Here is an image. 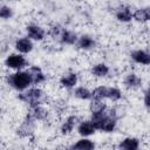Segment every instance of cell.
I'll use <instances>...</instances> for the list:
<instances>
[{
	"mask_svg": "<svg viewBox=\"0 0 150 150\" xmlns=\"http://www.w3.org/2000/svg\"><path fill=\"white\" fill-rule=\"evenodd\" d=\"M13 15V9L9 7V6H6V5H1L0 6V18L1 19H9L12 18Z\"/></svg>",
	"mask_w": 150,
	"mask_h": 150,
	"instance_id": "4316f807",
	"label": "cell"
},
{
	"mask_svg": "<svg viewBox=\"0 0 150 150\" xmlns=\"http://www.w3.org/2000/svg\"><path fill=\"white\" fill-rule=\"evenodd\" d=\"M34 121H35L34 118H32L29 115H27L25 121L16 129V134L20 137H29L34 132Z\"/></svg>",
	"mask_w": 150,
	"mask_h": 150,
	"instance_id": "5b68a950",
	"label": "cell"
},
{
	"mask_svg": "<svg viewBox=\"0 0 150 150\" xmlns=\"http://www.w3.org/2000/svg\"><path fill=\"white\" fill-rule=\"evenodd\" d=\"M27 73L29 74L30 76V80H32V84H39L41 82H43L46 80V76L45 74L42 73L41 68L38 67V66H32L27 69Z\"/></svg>",
	"mask_w": 150,
	"mask_h": 150,
	"instance_id": "ba28073f",
	"label": "cell"
},
{
	"mask_svg": "<svg viewBox=\"0 0 150 150\" xmlns=\"http://www.w3.org/2000/svg\"><path fill=\"white\" fill-rule=\"evenodd\" d=\"M5 63L8 68L15 69V70L19 71L21 68H23L27 64V61L21 54H11V55L7 56Z\"/></svg>",
	"mask_w": 150,
	"mask_h": 150,
	"instance_id": "3957f363",
	"label": "cell"
},
{
	"mask_svg": "<svg viewBox=\"0 0 150 150\" xmlns=\"http://www.w3.org/2000/svg\"><path fill=\"white\" fill-rule=\"evenodd\" d=\"M79 41V38L76 35V33H74L73 30H64L63 35H62V39H61V42L66 43V45H74Z\"/></svg>",
	"mask_w": 150,
	"mask_h": 150,
	"instance_id": "603a6c76",
	"label": "cell"
},
{
	"mask_svg": "<svg viewBox=\"0 0 150 150\" xmlns=\"http://www.w3.org/2000/svg\"><path fill=\"white\" fill-rule=\"evenodd\" d=\"M77 124H80L77 116H75V115L68 116L67 120H66V122L61 125V134H62V135H68V134H70Z\"/></svg>",
	"mask_w": 150,
	"mask_h": 150,
	"instance_id": "8fae6325",
	"label": "cell"
},
{
	"mask_svg": "<svg viewBox=\"0 0 150 150\" xmlns=\"http://www.w3.org/2000/svg\"><path fill=\"white\" fill-rule=\"evenodd\" d=\"M108 88L109 87H105V86H100V87H96L91 94H93V98L94 100H104V98H108Z\"/></svg>",
	"mask_w": 150,
	"mask_h": 150,
	"instance_id": "44dd1931",
	"label": "cell"
},
{
	"mask_svg": "<svg viewBox=\"0 0 150 150\" xmlns=\"http://www.w3.org/2000/svg\"><path fill=\"white\" fill-rule=\"evenodd\" d=\"M8 84H11L14 89H16L19 91H23L32 84V80H30V76L27 73V70H25V71L19 70L8 76Z\"/></svg>",
	"mask_w": 150,
	"mask_h": 150,
	"instance_id": "7a4b0ae2",
	"label": "cell"
},
{
	"mask_svg": "<svg viewBox=\"0 0 150 150\" xmlns=\"http://www.w3.org/2000/svg\"><path fill=\"white\" fill-rule=\"evenodd\" d=\"M77 46L80 49H83V50H90L95 47V41L91 36L89 35H82L79 38V41H77Z\"/></svg>",
	"mask_w": 150,
	"mask_h": 150,
	"instance_id": "ac0fdd59",
	"label": "cell"
},
{
	"mask_svg": "<svg viewBox=\"0 0 150 150\" xmlns=\"http://www.w3.org/2000/svg\"><path fill=\"white\" fill-rule=\"evenodd\" d=\"M120 150H138L139 149V139L136 137H125L118 144Z\"/></svg>",
	"mask_w": 150,
	"mask_h": 150,
	"instance_id": "30bf717a",
	"label": "cell"
},
{
	"mask_svg": "<svg viewBox=\"0 0 150 150\" xmlns=\"http://www.w3.org/2000/svg\"><path fill=\"white\" fill-rule=\"evenodd\" d=\"M131 59L139 64H144V66L150 64V53L143 49H137L131 52Z\"/></svg>",
	"mask_w": 150,
	"mask_h": 150,
	"instance_id": "52a82bcc",
	"label": "cell"
},
{
	"mask_svg": "<svg viewBox=\"0 0 150 150\" xmlns=\"http://www.w3.org/2000/svg\"><path fill=\"white\" fill-rule=\"evenodd\" d=\"M116 19L121 22H129L132 20V13L128 6H122L116 12Z\"/></svg>",
	"mask_w": 150,
	"mask_h": 150,
	"instance_id": "e0dca14e",
	"label": "cell"
},
{
	"mask_svg": "<svg viewBox=\"0 0 150 150\" xmlns=\"http://www.w3.org/2000/svg\"><path fill=\"white\" fill-rule=\"evenodd\" d=\"M89 109H90L91 114H101V112H104L107 110V104L102 100L91 98L90 104H89Z\"/></svg>",
	"mask_w": 150,
	"mask_h": 150,
	"instance_id": "ffe728a7",
	"label": "cell"
},
{
	"mask_svg": "<svg viewBox=\"0 0 150 150\" xmlns=\"http://www.w3.org/2000/svg\"><path fill=\"white\" fill-rule=\"evenodd\" d=\"M15 49L21 54L30 53L33 49V42L29 38H21L15 41Z\"/></svg>",
	"mask_w": 150,
	"mask_h": 150,
	"instance_id": "9c48e42d",
	"label": "cell"
},
{
	"mask_svg": "<svg viewBox=\"0 0 150 150\" xmlns=\"http://www.w3.org/2000/svg\"><path fill=\"white\" fill-rule=\"evenodd\" d=\"M122 97V93L118 88L116 87H109L108 88V98L111 100L112 102H116L118 100H121Z\"/></svg>",
	"mask_w": 150,
	"mask_h": 150,
	"instance_id": "484cf974",
	"label": "cell"
},
{
	"mask_svg": "<svg viewBox=\"0 0 150 150\" xmlns=\"http://www.w3.org/2000/svg\"><path fill=\"white\" fill-rule=\"evenodd\" d=\"M94 149H95V143L89 138H81L69 148V150H94Z\"/></svg>",
	"mask_w": 150,
	"mask_h": 150,
	"instance_id": "5bb4252c",
	"label": "cell"
},
{
	"mask_svg": "<svg viewBox=\"0 0 150 150\" xmlns=\"http://www.w3.org/2000/svg\"><path fill=\"white\" fill-rule=\"evenodd\" d=\"M132 19L136 20L137 22H146V21H149L148 13H146V8L136 9V11L132 13Z\"/></svg>",
	"mask_w": 150,
	"mask_h": 150,
	"instance_id": "cb8c5ba5",
	"label": "cell"
},
{
	"mask_svg": "<svg viewBox=\"0 0 150 150\" xmlns=\"http://www.w3.org/2000/svg\"><path fill=\"white\" fill-rule=\"evenodd\" d=\"M116 120L117 118H115L110 112L105 111L104 118L98 124H96L95 128H96V130H101L104 132H111V131H114V129L116 127Z\"/></svg>",
	"mask_w": 150,
	"mask_h": 150,
	"instance_id": "277c9868",
	"label": "cell"
},
{
	"mask_svg": "<svg viewBox=\"0 0 150 150\" xmlns=\"http://www.w3.org/2000/svg\"><path fill=\"white\" fill-rule=\"evenodd\" d=\"M90 73L96 77H104L109 73V67L105 63H96L91 67Z\"/></svg>",
	"mask_w": 150,
	"mask_h": 150,
	"instance_id": "d6986e66",
	"label": "cell"
},
{
	"mask_svg": "<svg viewBox=\"0 0 150 150\" xmlns=\"http://www.w3.org/2000/svg\"><path fill=\"white\" fill-rule=\"evenodd\" d=\"M124 86L128 88V89H135V88H138L141 84H142V80L138 75L134 74V73H130L128 74L125 77H124Z\"/></svg>",
	"mask_w": 150,
	"mask_h": 150,
	"instance_id": "2e32d148",
	"label": "cell"
},
{
	"mask_svg": "<svg viewBox=\"0 0 150 150\" xmlns=\"http://www.w3.org/2000/svg\"><path fill=\"white\" fill-rule=\"evenodd\" d=\"M46 94L42 89L40 88H29L28 90L23 91L22 94L19 95V98L27 103L30 108L36 107V105H42L43 102L46 101Z\"/></svg>",
	"mask_w": 150,
	"mask_h": 150,
	"instance_id": "6da1fadb",
	"label": "cell"
},
{
	"mask_svg": "<svg viewBox=\"0 0 150 150\" xmlns=\"http://www.w3.org/2000/svg\"><path fill=\"white\" fill-rule=\"evenodd\" d=\"M95 131H96V129H95L94 124L91 123V121H83L77 125V132L83 137L90 136V135L95 134Z\"/></svg>",
	"mask_w": 150,
	"mask_h": 150,
	"instance_id": "4fadbf2b",
	"label": "cell"
},
{
	"mask_svg": "<svg viewBox=\"0 0 150 150\" xmlns=\"http://www.w3.org/2000/svg\"><path fill=\"white\" fill-rule=\"evenodd\" d=\"M26 30H27V34L30 40H34V41H42L46 36V32L43 28H41L40 26L38 25H34V23H30L26 27Z\"/></svg>",
	"mask_w": 150,
	"mask_h": 150,
	"instance_id": "8992f818",
	"label": "cell"
},
{
	"mask_svg": "<svg viewBox=\"0 0 150 150\" xmlns=\"http://www.w3.org/2000/svg\"><path fill=\"white\" fill-rule=\"evenodd\" d=\"M146 13H148V18H149V20H150V7L146 8Z\"/></svg>",
	"mask_w": 150,
	"mask_h": 150,
	"instance_id": "f1b7e54d",
	"label": "cell"
},
{
	"mask_svg": "<svg viewBox=\"0 0 150 150\" xmlns=\"http://www.w3.org/2000/svg\"><path fill=\"white\" fill-rule=\"evenodd\" d=\"M77 83V74L76 73H67L60 79V84L63 88H73Z\"/></svg>",
	"mask_w": 150,
	"mask_h": 150,
	"instance_id": "9a60e30c",
	"label": "cell"
},
{
	"mask_svg": "<svg viewBox=\"0 0 150 150\" xmlns=\"http://www.w3.org/2000/svg\"><path fill=\"white\" fill-rule=\"evenodd\" d=\"M144 105L150 110V87H148V89L144 93V98H143Z\"/></svg>",
	"mask_w": 150,
	"mask_h": 150,
	"instance_id": "83f0119b",
	"label": "cell"
},
{
	"mask_svg": "<svg viewBox=\"0 0 150 150\" xmlns=\"http://www.w3.org/2000/svg\"><path fill=\"white\" fill-rule=\"evenodd\" d=\"M32 118H34L35 121H43L48 117V110L43 107V105H36L30 108V111L28 114Z\"/></svg>",
	"mask_w": 150,
	"mask_h": 150,
	"instance_id": "7c38bea8",
	"label": "cell"
},
{
	"mask_svg": "<svg viewBox=\"0 0 150 150\" xmlns=\"http://www.w3.org/2000/svg\"><path fill=\"white\" fill-rule=\"evenodd\" d=\"M64 28L62 27V26H60V25H54V26H52L50 27V29H49V35L53 38V39H59V40H61L62 39V35H63V33H64Z\"/></svg>",
	"mask_w": 150,
	"mask_h": 150,
	"instance_id": "d4e9b609",
	"label": "cell"
},
{
	"mask_svg": "<svg viewBox=\"0 0 150 150\" xmlns=\"http://www.w3.org/2000/svg\"><path fill=\"white\" fill-rule=\"evenodd\" d=\"M74 95H75V97H77L80 100H91L93 98L91 91L86 87H77L74 91Z\"/></svg>",
	"mask_w": 150,
	"mask_h": 150,
	"instance_id": "7402d4cb",
	"label": "cell"
}]
</instances>
